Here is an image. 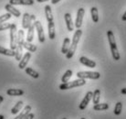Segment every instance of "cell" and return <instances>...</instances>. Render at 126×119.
Listing matches in <instances>:
<instances>
[{"label":"cell","mask_w":126,"mask_h":119,"mask_svg":"<svg viewBox=\"0 0 126 119\" xmlns=\"http://www.w3.org/2000/svg\"><path fill=\"white\" fill-rule=\"evenodd\" d=\"M100 96H101V91L99 89H96L93 92V94H92V100H93L94 104H97V103H100V98H101Z\"/></svg>","instance_id":"cell-28"},{"label":"cell","mask_w":126,"mask_h":119,"mask_svg":"<svg viewBox=\"0 0 126 119\" xmlns=\"http://www.w3.org/2000/svg\"><path fill=\"white\" fill-rule=\"evenodd\" d=\"M25 72L27 74H29V76H31L32 78L38 79V77H39L38 72H36L34 69H32V68H30V67H27V68H25Z\"/></svg>","instance_id":"cell-24"},{"label":"cell","mask_w":126,"mask_h":119,"mask_svg":"<svg viewBox=\"0 0 126 119\" xmlns=\"http://www.w3.org/2000/svg\"><path fill=\"white\" fill-rule=\"evenodd\" d=\"M23 45H20V44H16V48L15 50V58H16V60H20L21 58H22V54H23Z\"/></svg>","instance_id":"cell-17"},{"label":"cell","mask_w":126,"mask_h":119,"mask_svg":"<svg viewBox=\"0 0 126 119\" xmlns=\"http://www.w3.org/2000/svg\"><path fill=\"white\" fill-rule=\"evenodd\" d=\"M0 119H5V116H2V115H0Z\"/></svg>","instance_id":"cell-40"},{"label":"cell","mask_w":126,"mask_h":119,"mask_svg":"<svg viewBox=\"0 0 126 119\" xmlns=\"http://www.w3.org/2000/svg\"><path fill=\"white\" fill-rule=\"evenodd\" d=\"M10 30V49L13 50H16V44H17V29H16V24H12Z\"/></svg>","instance_id":"cell-4"},{"label":"cell","mask_w":126,"mask_h":119,"mask_svg":"<svg viewBox=\"0 0 126 119\" xmlns=\"http://www.w3.org/2000/svg\"><path fill=\"white\" fill-rule=\"evenodd\" d=\"M23 47L25 48L26 50H29V52H35L37 50V46L32 44L31 42H29V41H25L23 44Z\"/></svg>","instance_id":"cell-25"},{"label":"cell","mask_w":126,"mask_h":119,"mask_svg":"<svg viewBox=\"0 0 126 119\" xmlns=\"http://www.w3.org/2000/svg\"><path fill=\"white\" fill-rule=\"evenodd\" d=\"M31 15H29V13H24L22 19V28L24 29H28L31 25Z\"/></svg>","instance_id":"cell-10"},{"label":"cell","mask_w":126,"mask_h":119,"mask_svg":"<svg viewBox=\"0 0 126 119\" xmlns=\"http://www.w3.org/2000/svg\"><path fill=\"white\" fill-rule=\"evenodd\" d=\"M71 76H72V71H71V70H67L66 72H65V73L63 74L62 78H61L62 83H64V82H68Z\"/></svg>","instance_id":"cell-29"},{"label":"cell","mask_w":126,"mask_h":119,"mask_svg":"<svg viewBox=\"0 0 126 119\" xmlns=\"http://www.w3.org/2000/svg\"><path fill=\"white\" fill-rule=\"evenodd\" d=\"M5 9L7 11V12L11 14L12 16H15L16 18H19V17L21 16V13L19 10H17L16 8L14 7V6L12 5H10V4H6V6H5Z\"/></svg>","instance_id":"cell-12"},{"label":"cell","mask_w":126,"mask_h":119,"mask_svg":"<svg viewBox=\"0 0 126 119\" xmlns=\"http://www.w3.org/2000/svg\"><path fill=\"white\" fill-rule=\"evenodd\" d=\"M85 14V9L84 8H79L77 11V17H76V21H75V27L78 28H80V27L82 26V22H83V17Z\"/></svg>","instance_id":"cell-7"},{"label":"cell","mask_w":126,"mask_h":119,"mask_svg":"<svg viewBox=\"0 0 126 119\" xmlns=\"http://www.w3.org/2000/svg\"><path fill=\"white\" fill-rule=\"evenodd\" d=\"M45 15H46V19H47V22H51L53 21V14H52V10H51L50 6H45Z\"/></svg>","instance_id":"cell-19"},{"label":"cell","mask_w":126,"mask_h":119,"mask_svg":"<svg viewBox=\"0 0 126 119\" xmlns=\"http://www.w3.org/2000/svg\"><path fill=\"white\" fill-rule=\"evenodd\" d=\"M86 84V80L85 79H78L72 81H68V82H64L59 86L60 90H69V89H72L75 87H79V86H83Z\"/></svg>","instance_id":"cell-3"},{"label":"cell","mask_w":126,"mask_h":119,"mask_svg":"<svg viewBox=\"0 0 126 119\" xmlns=\"http://www.w3.org/2000/svg\"><path fill=\"white\" fill-rule=\"evenodd\" d=\"M62 119H67V118H62Z\"/></svg>","instance_id":"cell-42"},{"label":"cell","mask_w":126,"mask_h":119,"mask_svg":"<svg viewBox=\"0 0 126 119\" xmlns=\"http://www.w3.org/2000/svg\"><path fill=\"white\" fill-rule=\"evenodd\" d=\"M107 109H109V104L106 103H97V104H94V106H93V110L95 111H104Z\"/></svg>","instance_id":"cell-27"},{"label":"cell","mask_w":126,"mask_h":119,"mask_svg":"<svg viewBox=\"0 0 126 119\" xmlns=\"http://www.w3.org/2000/svg\"><path fill=\"white\" fill-rule=\"evenodd\" d=\"M79 62L81 63V64H83V65L89 67V68H95L96 65H97L94 60H92L88 59L87 57H84V56L79 58Z\"/></svg>","instance_id":"cell-13"},{"label":"cell","mask_w":126,"mask_h":119,"mask_svg":"<svg viewBox=\"0 0 126 119\" xmlns=\"http://www.w3.org/2000/svg\"><path fill=\"white\" fill-rule=\"evenodd\" d=\"M47 1H49V0H37V2L38 3H43V2H47Z\"/></svg>","instance_id":"cell-38"},{"label":"cell","mask_w":126,"mask_h":119,"mask_svg":"<svg viewBox=\"0 0 126 119\" xmlns=\"http://www.w3.org/2000/svg\"><path fill=\"white\" fill-rule=\"evenodd\" d=\"M24 38H25V32L23 29H20L17 32V44H20V45H23L25 40H24Z\"/></svg>","instance_id":"cell-30"},{"label":"cell","mask_w":126,"mask_h":119,"mask_svg":"<svg viewBox=\"0 0 126 119\" xmlns=\"http://www.w3.org/2000/svg\"><path fill=\"white\" fill-rule=\"evenodd\" d=\"M31 58V53L30 52H27L23 55V57L21 58V60H19V64H18V68L19 69H25L27 67V64L29 63V60Z\"/></svg>","instance_id":"cell-9"},{"label":"cell","mask_w":126,"mask_h":119,"mask_svg":"<svg viewBox=\"0 0 126 119\" xmlns=\"http://www.w3.org/2000/svg\"><path fill=\"white\" fill-rule=\"evenodd\" d=\"M0 54H3V55L8 57H15V50H11V49H6V48L0 46Z\"/></svg>","instance_id":"cell-21"},{"label":"cell","mask_w":126,"mask_h":119,"mask_svg":"<svg viewBox=\"0 0 126 119\" xmlns=\"http://www.w3.org/2000/svg\"><path fill=\"white\" fill-rule=\"evenodd\" d=\"M47 29H48V37H49V39H50V40H54V39H55V36H56L54 21L48 22V24H47Z\"/></svg>","instance_id":"cell-15"},{"label":"cell","mask_w":126,"mask_h":119,"mask_svg":"<svg viewBox=\"0 0 126 119\" xmlns=\"http://www.w3.org/2000/svg\"><path fill=\"white\" fill-rule=\"evenodd\" d=\"M69 47H70V40L69 38H65L63 40L62 48H61V52L63 54H67V52L69 51Z\"/></svg>","instance_id":"cell-18"},{"label":"cell","mask_w":126,"mask_h":119,"mask_svg":"<svg viewBox=\"0 0 126 119\" xmlns=\"http://www.w3.org/2000/svg\"><path fill=\"white\" fill-rule=\"evenodd\" d=\"M30 111H31V106H30V105H26L25 108L21 111V113L19 114L18 116L14 119H23L27 115H29V114L30 113Z\"/></svg>","instance_id":"cell-22"},{"label":"cell","mask_w":126,"mask_h":119,"mask_svg":"<svg viewBox=\"0 0 126 119\" xmlns=\"http://www.w3.org/2000/svg\"><path fill=\"white\" fill-rule=\"evenodd\" d=\"M122 20H123V21H126V11L124 12V14L123 15V17H122Z\"/></svg>","instance_id":"cell-36"},{"label":"cell","mask_w":126,"mask_h":119,"mask_svg":"<svg viewBox=\"0 0 126 119\" xmlns=\"http://www.w3.org/2000/svg\"><path fill=\"white\" fill-rule=\"evenodd\" d=\"M23 104H24V103H23L22 101H18V102L14 105V107H13L12 109H11V114H12V115H16L17 113H19V112L21 111V109H22Z\"/></svg>","instance_id":"cell-23"},{"label":"cell","mask_w":126,"mask_h":119,"mask_svg":"<svg viewBox=\"0 0 126 119\" xmlns=\"http://www.w3.org/2000/svg\"><path fill=\"white\" fill-rule=\"evenodd\" d=\"M121 93H122L123 94H126V88H123L122 91H121Z\"/></svg>","instance_id":"cell-37"},{"label":"cell","mask_w":126,"mask_h":119,"mask_svg":"<svg viewBox=\"0 0 126 119\" xmlns=\"http://www.w3.org/2000/svg\"><path fill=\"white\" fill-rule=\"evenodd\" d=\"M82 35V30L80 28H78L77 30L75 31L74 35H73V38H72V42L70 44V47H69V51L67 52L66 54V58L68 60L71 59L75 53L76 50H77V46H78V43H79V40H80V37Z\"/></svg>","instance_id":"cell-1"},{"label":"cell","mask_w":126,"mask_h":119,"mask_svg":"<svg viewBox=\"0 0 126 119\" xmlns=\"http://www.w3.org/2000/svg\"><path fill=\"white\" fill-rule=\"evenodd\" d=\"M76 75L79 79H92V80H97L101 77L100 72H78Z\"/></svg>","instance_id":"cell-5"},{"label":"cell","mask_w":126,"mask_h":119,"mask_svg":"<svg viewBox=\"0 0 126 119\" xmlns=\"http://www.w3.org/2000/svg\"><path fill=\"white\" fill-rule=\"evenodd\" d=\"M28 35H27V41L29 42H32L33 39H34V30H35V25L34 23L30 25L29 28H28Z\"/></svg>","instance_id":"cell-20"},{"label":"cell","mask_w":126,"mask_h":119,"mask_svg":"<svg viewBox=\"0 0 126 119\" xmlns=\"http://www.w3.org/2000/svg\"><path fill=\"white\" fill-rule=\"evenodd\" d=\"M11 25L12 24H9V23H5V24H0V31H2V30H6V29H8V28H11Z\"/></svg>","instance_id":"cell-33"},{"label":"cell","mask_w":126,"mask_h":119,"mask_svg":"<svg viewBox=\"0 0 126 119\" xmlns=\"http://www.w3.org/2000/svg\"><path fill=\"white\" fill-rule=\"evenodd\" d=\"M60 1H61V0H51V3L53 4V5H56V4H58Z\"/></svg>","instance_id":"cell-35"},{"label":"cell","mask_w":126,"mask_h":119,"mask_svg":"<svg viewBox=\"0 0 126 119\" xmlns=\"http://www.w3.org/2000/svg\"><path fill=\"white\" fill-rule=\"evenodd\" d=\"M107 37L108 40H109V44H110V49L111 55H112V58H113L114 60H119L121 59V56L120 53H119V50H118V48H117L116 40H115V38H114L113 32L111 30H108Z\"/></svg>","instance_id":"cell-2"},{"label":"cell","mask_w":126,"mask_h":119,"mask_svg":"<svg viewBox=\"0 0 126 119\" xmlns=\"http://www.w3.org/2000/svg\"><path fill=\"white\" fill-rule=\"evenodd\" d=\"M11 14L9 13H6V14H4L2 16H0V24H2L4 22H6V20H8V19H11Z\"/></svg>","instance_id":"cell-32"},{"label":"cell","mask_w":126,"mask_h":119,"mask_svg":"<svg viewBox=\"0 0 126 119\" xmlns=\"http://www.w3.org/2000/svg\"><path fill=\"white\" fill-rule=\"evenodd\" d=\"M6 94L9 96H21L24 94V91L21 89H8L6 91Z\"/></svg>","instance_id":"cell-16"},{"label":"cell","mask_w":126,"mask_h":119,"mask_svg":"<svg viewBox=\"0 0 126 119\" xmlns=\"http://www.w3.org/2000/svg\"><path fill=\"white\" fill-rule=\"evenodd\" d=\"M122 109H123V103L121 102H118L115 104V107H114V114L116 116H120L121 113H122Z\"/></svg>","instance_id":"cell-31"},{"label":"cell","mask_w":126,"mask_h":119,"mask_svg":"<svg viewBox=\"0 0 126 119\" xmlns=\"http://www.w3.org/2000/svg\"><path fill=\"white\" fill-rule=\"evenodd\" d=\"M35 28H36V30L38 32V41L40 43H44L45 42V34H44V30H43V27L41 25L40 21L38 20H35L34 22Z\"/></svg>","instance_id":"cell-6"},{"label":"cell","mask_w":126,"mask_h":119,"mask_svg":"<svg viewBox=\"0 0 126 119\" xmlns=\"http://www.w3.org/2000/svg\"><path fill=\"white\" fill-rule=\"evenodd\" d=\"M80 119H86V118H80Z\"/></svg>","instance_id":"cell-41"},{"label":"cell","mask_w":126,"mask_h":119,"mask_svg":"<svg viewBox=\"0 0 126 119\" xmlns=\"http://www.w3.org/2000/svg\"><path fill=\"white\" fill-rule=\"evenodd\" d=\"M65 22H66V26H67V28H68V30L69 31H72L73 29H74V23L72 21V18H71V15L69 14V13H66L65 14Z\"/></svg>","instance_id":"cell-14"},{"label":"cell","mask_w":126,"mask_h":119,"mask_svg":"<svg viewBox=\"0 0 126 119\" xmlns=\"http://www.w3.org/2000/svg\"><path fill=\"white\" fill-rule=\"evenodd\" d=\"M34 116H35V115L34 114H32V113H29V115H27V116L24 117L23 119H33L34 118Z\"/></svg>","instance_id":"cell-34"},{"label":"cell","mask_w":126,"mask_h":119,"mask_svg":"<svg viewBox=\"0 0 126 119\" xmlns=\"http://www.w3.org/2000/svg\"><path fill=\"white\" fill-rule=\"evenodd\" d=\"M4 101V97L2 95H0V103H2V102Z\"/></svg>","instance_id":"cell-39"},{"label":"cell","mask_w":126,"mask_h":119,"mask_svg":"<svg viewBox=\"0 0 126 119\" xmlns=\"http://www.w3.org/2000/svg\"><path fill=\"white\" fill-rule=\"evenodd\" d=\"M92 94H93V93L91 91H89L87 94H86L85 95V97L82 99L81 101V103H79V110H84L87 107V105H88L89 103H90V101L92 100Z\"/></svg>","instance_id":"cell-8"},{"label":"cell","mask_w":126,"mask_h":119,"mask_svg":"<svg viewBox=\"0 0 126 119\" xmlns=\"http://www.w3.org/2000/svg\"><path fill=\"white\" fill-rule=\"evenodd\" d=\"M91 15H92V21L94 22V23H97L99 21V14H98V8L97 7H92L91 8Z\"/></svg>","instance_id":"cell-26"},{"label":"cell","mask_w":126,"mask_h":119,"mask_svg":"<svg viewBox=\"0 0 126 119\" xmlns=\"http://www.w3.org/2000/svg\"><path fill=\"white\" fill-rule=\"evenodd\" d=\"M9 4L12 6H32L34 4V0H9Z\"/></svg>","instance_id":"cell-11"}]
</instances>
